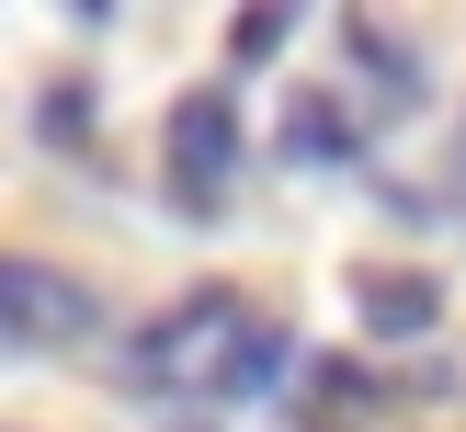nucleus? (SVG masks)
Instances as JSON below:
<instances>
[{"instance_id":"obj_6","label":"nucleus","mask_w":466,"mask_h":432,"mask_svg":"<svg viewBox=\"0 0 466 432\" xmlns=\"http://www.w3.org/2000/svg\"><path fill=\"white\" fill-rule=\"evenodd\" d=\"M285 364H296V341H285V330H239V353L217 364V387H205V398L250 409V398H273V387H285Z\"/></svg>"},{"instance_id":"obj_1","label":"nucleus","mask_w":466,"mask_h":432,"mask_svg":"<svg viewBox=\"0 0 466 432\" xmlns=\"http://www.w3.org/2000/svg\"><path fill=\"white\" fill-rule=\"evenodd\" d=\"M239 296L228 285H205V296H182V307H159L148 330H137V353H126V387H217V364L239 353Z\"/></svg>"},{"instance_id":"obj_3","label":"nucleus","mask_w":466,"mask_h":432,"mask_svg":"<svg viewBox=\"0 0 466 432\" xmlns=\"http://www.w3.org/2000/svg\"><path fill=\"white\" fill-rule=\"evenodd\" d=\"M159 159H171V194L194 205V216H217L228 182H239L250 136H239V91H182L171 126H159Z\"/></svg>"},{"instance_id":"obj_5","label":"nucleus","mask_w":466,"mask_h":432,"mask_svg":"<svg viewBox=\"0 0 466 432\" xmlns=\"http://www.w3.org/2000/svg\"><path fill=\"white\" fill-rule=\"evenodd\" d=\"M353 307H364V330L421 341L432 318H444V285H432V273H353Z\"/></svg>"},{"instance_id":"obj_7","label":"nucleus","mask_w":466,"mask_h":432,"mask_svg":"<svg viewBox=\"0 0 466 432\" xmlns=\"http://www.w3.org/2000/svg\"><path fill=\"white\" fill-rule=\"evenodd\" d=\"M35 136L46 148H91V80H46L35 91Z\"/></svg>"},{"instance_id":"obj_4","label":"nucleus","mask_w":466,"mask_h":432,"mask_svg":"<svg viewBox=\"0 0 466 432\" xmlns=\"http://www.w3.org/2000/svg\"><path fill=\"white\" fill-rule=\"evenodd\" d=\"M285 159H296V171H341V159H364L353 103H341V91H296V114H285Z\"/></svg>"},{"instance_id":"obj_2","label":"nucleus","mask_w":466,"mask_h":432,"mask_svg":"<svg viewBox=\"0 0 466 432\" xmlns=\"http://www.w3.org/2000/svg\"><path fill=\"white\" fill-rule=\"evenodd\" d=\"M103 330V296L80 285V273L35 262V250H0V341L12 353H68V341Z\"/></svg>"},{"instance_id":"obj_8","label":"nucleus","mask_w":466,"mask_h":432,"mask_svg":"<svg viewBox=\"0 0 466 432\" xmlns=\"http://www.w3.org/2000/svg\"><path fill=\"white\" fill-rule=\"evenodd\" d=\"M285 35H296V12H239V23H228V57H239V68H262Z\"/></svg>"}]
</instances>
